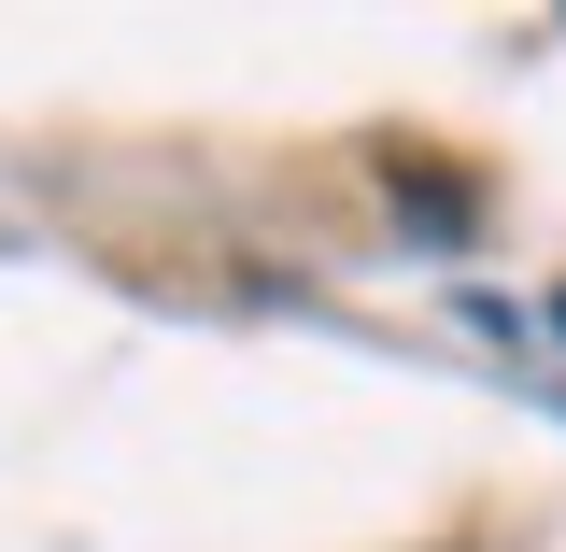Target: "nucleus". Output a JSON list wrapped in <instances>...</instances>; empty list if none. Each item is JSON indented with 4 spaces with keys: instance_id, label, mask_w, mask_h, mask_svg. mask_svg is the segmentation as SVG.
Segmentation results:
<instances>
[]
</instances>
